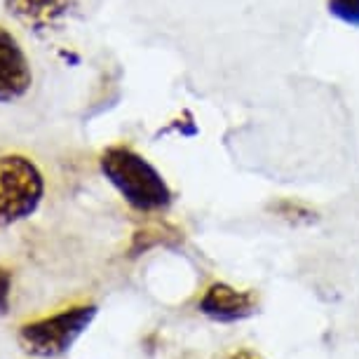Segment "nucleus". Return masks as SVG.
Segmentation results:
<instances>
[{
  "instance_id": "nucleus-5",
  "label": "nucleus",
  "mask_w": 359,
  "mask_h": 359,
  "mask_svg": "<svg viewBox=\"0 0 359 359\" xmlns=\"http://www.w3.org/2000/svg\"><path fill=\"white\" fill-rule=\"evenodd\" d=\"M33 85V73L19 40L0 26V104L22 99Z\"/></svg>"
},
{
  "instance_id": "nucleus-10",
  "label": "nucleus",
  "mask_w": 359,
  "mask_h": 359,
  "mask_svg": "<svg viewBox=\"0 0 359 359\" xmlns=\"http://www.w3.org/2000/svg\"><path fill=\"white\" fill-rule=\"evenodd\" d=\"M223 359H266V357L252 348H237V350H230Z\"/></svg>"
},
{
  "instance_id": "nucleus-4",
  "label": "nucleus",
  "mask_w": 359,
  "mask_h": 359,
  "mask_svg": "<svg viewBox=\"0 0 359 359\" xmlns=\"http://www.w3.org/2000/svg\"><path fill=\"white\" fill-rule=\"evenodd\" d=\"M198 310L212 322L233 324L249 320L259 310V296L252 289H237L228 282H214L198 301Z\"/></svg>"
},
{
  "instance_id": "nucleus-1",
  "label": "nucleus",
  "mask_w": 359,
  "mask_h": 359,
  "mask_svg": "<svg viewBox=\"0 0 359 359\" xmlns=\"http://www.w3.org/2000/svg\"><path fill=\"white\" fill-rule=\"evenodd\" d=\"M101 174L127 205L139 214L167 212L174 193L160 169L130 146H108L99 158Z\"/></svg>"
},
{
  "instance_id": "nucleus-2",
  "label": "nucleus",
  "mask_w": 359,
  "mask_h": 359,
  "mask_svg": "<svg viewBox=\"0 0 359 359\" xmlns=\"http://www.w3.org/2000/svg\"><path fill=\"white\" fill-rule=\"evenodd\" d=\"M97 313L99 308L94 303H85V306H73L57 315L43 317V320L26 322L19 329L17 341L26 355L38 359H57L66 355L78 343V338L92 327Z\"/></svg>"
},
{
  "instance_id": "nucleus-6",
  "label": "nucleus",
  "mask_w": 359,
  "mask_h": 359,
  "mask_svg": "<svg viewBox=\"0 0 359 359\" xmlns=\"http://www.w3.org/2000/svg\"><path fill=\"white\" fill-rule=\"evenodd\" d=\"M78 3L80 0H5V10L31 31L43 33L57 29Z\"/></svg>"
},
{
  "instance_id": "nucleus-7",
  "label": "nucleus",
  "mask_w": 359,
  "mask_h": 359,
  "mask_svg": "<svg viewBox=\"0 0 359 359\" xmlns=\"http://www.w3.org/2000/svg\"><path fill=\"white\" fill-rule=\"evenodd\" d=\"M270 214H275L277 219L291 223V226H313V223L320 221V214L317 209L301 200H291V198H280L275 202H270Z\"/></svg>"
},
{
  "instance_id": "nucleus-8",
  "label": "nucleus",
  "mask_w": 359,
  "mask_h": 359,
  "mask_svg": "<svg viewBox=\"0 0 359 359\" xmlns=\"http://www.w3.org/2000/svg\"><path fill=\"white\" fill-rule=\"evenodd\" d=\"M327 12L343 26L359 31V0H327Z\"/></svg>"
},
{
  "instance_id": "nucleus-9",
  "label": "nucleus",
  "mask_w": 359,
  "mask_h": 359,
  "mask_svg": "<svg viewBox=\"0 0 359 359\" xmlns=\"http://www.w3.org/2000/svg\"><path fill=\"white\" fill-rule=\"evenodd\" d=\"M10 294H12V273L5 268H0V315H8Z\"/></svg>"
},
{
  "instance_id": "nucleus-3",
  "label": "nucleus",
  "mask_w": 359,
  "mask_h": 359,
  "mask_svg": "<svg viewBox=\"0 0 359 359\" xmlns=\"http://www.w3.org/2000/svg\"><path fill=\"white\" fill-rule=\"evenodd\" d=\"M45 195L40 169L24 155L0 158V226H15L36 214Z\"/></svg>"
}]
</instances>
